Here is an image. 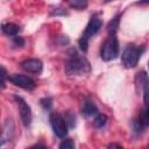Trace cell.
<instances>
[{
  "label": "cell",
  "mask_w": 149,
  "mask_h": 149,
  "mask_svg": "<svg viewBox=\"0 0 149 149\" xmlns=\"http://www.w3.org/2000/svg\"><path fill=\"white\" fill-rule=\"evenodd\" d=\"M64 69L68 76H83L90 71V63L85 57L74 51L66 59Z\"/></svg>",
  "instance_id": "6da1fadb"
},
{
  "label": "cell",
  "mask_w": 149,
  "mask_h": 149,
  "mask_svg": "<svg viewBox=\"0 0 149 149\" xmlns=\"http://www.w3.org/2000/svg\"><path fill=\"white\" fill-rule=\"evenodd\" d=\"M101 27H102V21L97 15H92L87 26H86V28H85V30H84V33H83V35H81V37H80V40H79V47L83 51L87 50L90 38L93 35H95L100 30Z\"/></svg>",
  "instance_id": "7a4b0ae2"
},
{
  "label": "cell",
  "mask_w": 149,
  "mask_h": 149,
  "mask_svg": "<svg viewBox=\"0 0 149 149\" xmlns=\"http://www.w3.org/2000/svg\"><path fill=\"white\" fill-rule=\"evenodd\" d=\"M119 56V42L115 34H109L100 49V57L106 61H113Z\"/></svg>",
  "instance_id": "3957f363"
},
{
  "label": "cell",
  "mask_w": 149,
  "mask_h": 149,
  "mask_svg": "<svg viewBox=\"0 0 149 149\" xmlns=\"http://www.w3.org/2000/svg\"><path fill=\"white\" fill-rule=\"evenodd\" d=\"M143 51H144V48H142V47H136V45L126 47V49L123 50L122 56H121L122 64L125 65V68H127V69L134 68L137 64Z\"/></svg>",
  "instance_id": "277c9868"
},
{
  "label": "cell",
  "mask_w": 149,
  "mask_h": 149,
  "mask_svg": "<svg viewBox=\"0 0 149 149\" xmlns=\"http://www.w3.org/2000/svg\"><path fill=\"white\" fill-rule=\"evenodd\" d=\"M49 120H50V125H51V128H52L55 135L59 139L65 137L68 134V123H66L65 119L61 114L52 112L50 114Z\"/></svg>",
  "instance_id": "5b68a950"
},
{
  "label": "cell",
  "mask_w": 149,
  "mask_h": 149,
  "mask_svg": "<svg viewBox=\"0 0 149 149\" xmlns=\"http://www.w3.org/2000/svg\"><path fill=\"white\" fill-rule=\"evenodd\" d=\"M14 99L17 104V107H19V112H20V116H21V121L23 123L24 127H28L30 123H31V109L29 107V105L24 101L23 98L19 97V95H14Z\"/></svg>",
  "instance_id": "8992f818"
},
{
  "label": "cell",
  "mask_w": 149,
  "mask_h": 149,
  "mask_svg": "<svg viewBox=\"0 0 149 149\" xmlns=\"http://www.w3.org/2000/svg\"><path fill=\"white\" fill-rule=\"evenodd\" d=\"M8 80L10 83H13L15 86H19V87L28 90V91H31L35 88V81L30 77L24 76V74H17V73L10 74V76H8Z\"/></svg>",
  "instance_id": "52a82bcc"
},
{
  "label": "cell",
  "mask_w": 149,
  "mask_h": 149,
  "mask_svg": "<svg viewBox=\"0 0 149 149\" xmlns=\"http://www.w3.org/2000/svg\"><path fill=\"white\" fill-rule=\"evenodd\" d=\"M21 68L29 72V73H35V74H40L43 70V63L40 59L36 58H30V59H26L21 63Z\"/></svg>",
  "instance_id": "ba28073f"
},
{
  "label": "cell",
  "mask_w": 149,
  "mask_h": 149,
  "mask_svg": "<svg viewBox=\"0 0 149 149\" xmlns=\"http://www.w3.org/2000/svg\"><path fill=\"white\" fill-rule=\"evenodd\" d=\"M81 113L85 116H93L99 114V111L92 100H84L81 104Z\"/></svg>",
  "instance_id": "9c48e42d"
},
{
  "label": "cell",
  "mask_w": 149,
  "mask_h": 149,
  "mask_svg": "<svg viewBox=\"0 0 149 149\" xmlns=\"http://www.w3.org/2000/svg\"><path fill=\"white\" fill-rule=\"evenodd\" d=\"M137 123L140 125V127L142 128V130L147 127H149V104H146L144 108L142 109V112L140 113L139 118H137Z\"/></svg>",
  "instance_id": "30bf717a"
},
{
  "label": "cell",
  "mask_w": 149,
  "mask_h": 149,
  "mask_svg": "<svg viewBox=\"0 0 149 149\" xmlns=\"http://www.w3.org/2000/svg\"><path fill=\"white\" fill-rule=\"evenodd\" d=\"M1 28H2V31L8 36H16V34L20 31V27L15 23H12V22L3 23Z\"/></svg>",
  "instance_id": "8fae6325"
},
{
  "label": "cell",
  "mask_w": 149,
  "mask_h": 149,
  "mask_svg": "<svg viewBox=\"0 0 149 149\" xmlns=\"http://www.w3.org/2000/svg\"><path fill=\"white\" fill-rule=\"evenodd\" d=\"M107 122V116L105 114H97L93 120V126L95 128H102Z\"/></svg>",
  "instance_id": "7c38bea8"
},
{
  "label": "cell",
  "mask_w": 149,
  "mask_h": 149,
  "mask_svg": "<svg viewBox=\"0 0 149 149\" xmlns=\"http://www.w3.org/2000/svg\"><path fill=\"white\" fill-rule=\"evenodd\" d=\"M70 7L78 9V10H83L87 7V0H71L70 1Z\"/></svg>",
  "instance_id": "4fadbf2b"
},
{
  "label": "cell",
  "mask_w": 149,
  "mask_h": 149,
  "mask_svg": "<svg viewBox=\"0 0 149 149\" xmlns=\"http://www.w3.org/2000/svg\"><path fill=\"white\" fill-rule=\"evenodd\" d=\"M118 27H119V17L115 16L108 24V31L109 34H115L116 30H118Z\"/></svg>",
  "instance_id": "5bb4252c"
},
{
  "label": "cell",
  "mask_w": 149,
  "mask_h": 149,
  "mask_svg": "<svg viewBox=\"0 0 149 149\" xmlns=\"http://www.w3.org/2000/svg\"><path fill=\"white\" fill-rule=\"evenodd\" d=\"M76 147V144H74V142L71 140V139H66V140H64L61 144H59V148L61 149H72V148H74Z\"/></svg>",
  "instance_id": "9a60e30c"
},
{
  "label": "cell",
  "mask_w": 149,
  "mask_h": 149,
  "mask_svg": "<svg viewBox=\"0 0 149 149\" xmlns=\"http://www.w3.org/2000/svg\"><path fill=\"white\" fill-rule=\"evenodd\" d=\"M65 121H66V123L72 128V127H74V125H76V118L71 114V113H68L66 115H65Z\"/></svg>",
  "instance_id": "2e32d148"
},
{
  "label": "cell",
  "mask_w": 149,
  "mask_h": 149,
  "mask_svg": "<svg viewBox=\"0 0 149 149\" xmlns=\"http://www.w3.org/2000/svg\"><path fill=\"white\" fill-rule=\"evenodd\" d=\"M41 105L43 106V108L44 109H49L50 107H51V99L50 98H44V99H42L41 100Z\"/></svg>",
  "instance_id": "e0dca14e"
},
{
  "label": "cell",
  "mask_w": 149,
  "mask_h": 149,
  "mask_svg": "<svg viewBox=\"0 0 149 149\" xmlns=\"http://www.w3.org/2000/svg\"><path fill=\"white\" fill-rule=\"evenodd\" d=\"M143 98H144V102L149 104V81L147 83V85L143 88Z\"/></svg>",
  "instance_id": "ac0fdd59"
},
{
  "label": "cell",
  "mask_w": 149,
  "mask_h": 149,
  "mask_svg": "<svg viewBox=\"0 0 149 149\" xmlns=\"http://www.w3.org/2000/svg\"><path fill=\"white\" fill-rule=\"evenodd\" d=\"M1 71H2V73H1V87L5 88V79H6V74H7L5 66H1Z\"/></svg>",
  "instance_id": "d6986e66"
},
{
  "label": "cell",
  "mask_w": 149,
  "mask_h": 149,
  "mask_svg": "<svg viewBox=\"0 0 149 149\" xmlns=\"http://www.w3.org/2000/svg\"><path fill=\"white\" fill-rule=\"evenodd\" d=\"M14 43L17 44L19 47H22L24 44V40L22 37H20V36H14Z\"/></svg>",
  "instance_id": "ffe728a7"
},
{
  "label": "cell",
  "mask_w": 149,
  "mask_h": 149,
  "mask_svg": "<svg viewBox=\"0 0 149 149\" xmlns=\"http://www.w3.org/2000/svg\"><path fill=\"white\" fill-rule=\"evenodd\" d=\"M108 148H121V146L120 144H109Z\"/></svg>",
  "instance_id": "44dd1931"
},
{
  "label": "cell",
  "mask_w": 149,
  "mask_h": 149,
  "mask_svg": "<svg viewBox=\"0 0 149 149\" xmlns=\"http://www.w3.org/2000/svg\"><path fill=\"white\" fill-rule=\"evenodd\" d=\"M137 3H149V0H139Z\"/></svg>",
  "instance_id": "7402d4cb"
},
{
  "label": "cell",
  "mask_w": 149,
  "mask_h": 149,
  "mask_svg": "<svg viewBox=\"0 0 149 149\" xmlns=\"http://www.w3.org/2000/svg\"><path fill=\"white\" fill-rule=\"evenodd\" d=\"M148 69H149V63H148Z\"/></svg>",
  "instance_id": "603a6c76"
},
{
  "label": "cell",
  "mask_w": 149,
  "mask_h": 149,
  "mask_svg": "<svg viewBox=\"0 0 149 149\" xmlns=\"http://www.w3.org/2000/svg\"><path fill=\"white\" fill-rule=\"evenodd\" d=\"M106 1H111V0H106Z\"/></svg>",
  "instance_id": "cb8c5ba5"
}]
</instances>
